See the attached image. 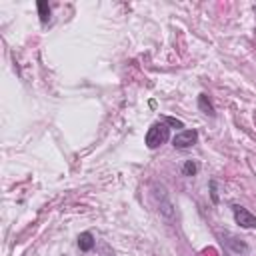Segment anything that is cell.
Masks as SVG:
<instances>
[{
	"label": "cell",
	"mask_w": 256,
	"mask_h": 256,
	"mask_svg": "<svg viewBox=\"0 0 256 256\" xmlns=\"http://www.w3.org/2000/svg\"><path fill=\"white\" fill-rule=\"evenodd\" d=\"M168 136H170L168 126L164 124V122H154L152 126L148 128V132H146V146L150 150H154V148H158V146H162L164 142H166Z\"/></svg>",
	"instance_id": "6da1fadb"
},
{
	"label": "cell",
	"mask_w": 256,
	"mask_h": 256,
	"mask_svg": "<svg viewBox=\"0 0 256 256\" xmlns=\"http://www.w3.org/2000/svg\"><path fill=\"white\" fill-rule=\"evenodd\" d=\"M152 196L158 204V210L166 216V218H172L174 216V208H172V202L168 198V192L162 184H152Z\"/></svg>",
	"instance_id": "7a4b0ae2"
},
{
	"label": "cell",
	"mask_w": 256,
	"mask_h": 256,
	"mask_svg": "<svg viewBox=\"0 0 256 256\" xmlns=\"http://www.w3.org/2000/svg\"><path fill=\"white\" fill-rule=\"evenodd\" d=\"M232 214H234V220L238 226L242 228H256V216L250 212V210H246L244 206H232Z\"/></svg>",
	"instance_id": "3957f363"
},
{
	"label": "cell",
	"mask_w": 256,
	"mask_h": 256,
	"mask_svg": "<svg viewBox=\"0 0 256 256\" xmlns=\"http://www.w3.org/2000/svg\"><path fill=\"white\" fill-rule=\"evenodd\" d=\"M198 140V132L196 130H182V132H178L176 136L172 138V146L174 148H180V150H184V148H190L194 146Z\"/></svg>",
	"instance_id": "277c9868"
},
{
	"label": "cell",
	"mask_w": 256,
	"mask_h": 256,
	"mask_svg": "<svg viewBox=\"0 0 256 256\" xmlns=\"http://www.w3.org/2000/svg\"><path fill=\"white\" fill-rule=\"evenodd\" d=\"M224 242H226L234 252H248V246L244 244V242H240V240L236 238V236H232V234H228V232H224Z\"/></svg>",
	"instance_id": "5b68a950"
},
{
	"label": "cell",
	"mask_w": 256,
	"mask_h": 256,
	"mask_svg": "<svg viewBox=\"0 0 256 256\" xmlns=\"http://www.w3.org/2000/svg\"><path fill=\"white\" fill-rule=\"evenodd\" d=\"M78 248L82 252H88V250H92L94 248V236L90 234V232H82L78 236Z\"/></svg>",
	"instance_id": "8992f818"
},
{
	"label": "cell",
	"mask_w": 256,
	"mask_h": 256,
	"mask_svg": "<svg viewBox=\"0 0 256 256\" xmlns=\"http://www.w3.org/2000/svg\"><path fill=\"white\" fill-rule=\"evenodd\" d=\"M198 108L206 114V116H210V118H214V106H212V104H210V100H208V96L206 94H200L198 96Z\"/></svg>",
	"instance_id": "52a82bcc"
},
{
	"label": "cell",
	"mask_w": 256,
	"mask_h": 256,
	"mask_svg": "<svg viewBox=\"0 0 256 256\" xmlns=\"http://www.w3.org/2000/svg\"><path fill=\"white\" fill-rule=\"evenodd\" d=\"M36 6H38V16H40V22H42V24H46V22L50 20V6H48L46 2H42V0H40V2H38Z\"/></svg>",
	"instance_id": "ba28073f"
},
{
	"label": "cell",
	"mask_w": 256,
	"mask_h": 256,
	"mask_svg": "<svg viewBox=\"0 0 256 256\" xmlns=\"http://www.w3.org/2000/svg\"><path fill=\"white\" fill-rule=\"evenodd\" d=\"M196 172H198V164L194 160H186V164L182 166V174L184 176H194Z\"/></svg>",
	"instance_id": "9c48e42d"
},
{
	"label": "cell",
	"mask_w": 256,
	"mask_h": 256,
	"mask_svg": "<svg viewBox=\"0 0 256 256\" xmlns=\"http://www.w3.org/2000/svg\"><path fill=\"white\" fill-rule=\"evenodd\" d=\"M164 124H166V126H174V128H184V122H182V120L172 118V116H166V118H164Z\"/></svg>",
	"instance_id": "30bf717a"
}]
</instances>
